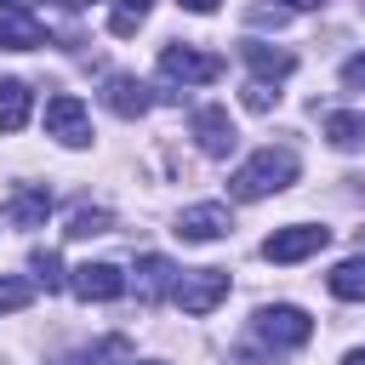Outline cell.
I'll list each match as a JSON object with an SVG mask.
<instances>
[{"instance_id": "28", "label": "cell", "mask_w": 365, "mask_h": 365, "mask_svg": "<svg viewBox=\"0 0 365 365\" xmlns=\"http://www.w3.org/2000/svg\"><path fill=\"white\" fill-rule=\"evenodd\" d=\"M143 365H165V359H143Z\"/></svg>"}, {"instance_id": "26", "label": "cell", "mask_w": 365, "mask_h": 365, "mask_svg": "<svg viewBox=\"0 0 365 365\" xmlns=\"http://www.w3.org/2000/svg\"><path fill=\"white\" fill-rule=\"evenodd\" d=\"M342 365H365V348H348V354H342Z\"/></svg>"}, {"instance_id": "12", "label": "cell", "mask_w": 365, "mask_h": 365, "mask_svg": "<svg viewBox=\"0 0 365 365\" xmlns=\"http://www.w3.org/2000/svg\"><path fill=\"white\" fill-rule=\"evenodd\" d=\"M177 291V268L160 257V251H148V257H137V302H160V297H171Z\"/></svg>"}, {"instance_id": "21", "label": "cell", "mask_w": 365, "mask_h": 365, "mask_svg": "<svg viewBox=\"0 0 365 365\" xmlns=\"http://www.w3.org/2000/svg\"><path fill=\"white\" fill-rule=\"evenodd\" d=\"M29 268H34V285H46V291H63V285H68V274H63L57 251H34V257H29Z\"/></svg>"}, {"instance_id": "24", "label": "cell", "mask_w": 365, "mask_h": 365, "mask_svg": "<svg viewBox=\"0 0 365 365\" xmlns=\"http://www.w3.org/2000/svg\"><path fill=\"white\" fill-rule=\"evenodd\" d=\"M342 80H348V86H354V91H365V51H359V57H348V63H342Z\"/></svg>"}, {"instance_id": "19", "label": "cell", "mask_w": 365, "mask_h": 365, "mask_svg": "<svg viewBox=\"0 0 365 365\" xmlns=\"http://www.w3.org/2000/svg\"><path fill=\"white\" fill-rule=\"evenodd\" d=\"M108 359H131V342L125 336H103L97 348H80V354H68L57 365H108Z\"/></svg>"}, {"instance_id": "5", "label": "cell", "mask_w": 365, "mask_h": 365, "mask_svg": "<svg viewBox=\"0 0 365 365\" xmlns=\"http://www.w3.org/2000/svg\"><path fill=\"white\" fill-rule=\"evenodd\" d=\"M46 137H57L63 148H86L91 143V114L74 91H57L46 97Z\"/></svg>"}, {"instance_id": "20", "label": "cell", "mask_w": 365, "mask_h": 365, "mask_svg": "<svg viewBox=\"0 0 365 365\" xmlns=\"http://www.w3.org/2000/svg\"><path fill=\"white\" fill-rule=\"evenodd\" d=\"M154 11V0H114V11H108V29L125 40V34H137L143 29V17Z\"/></svg>"}, {"instance_id": "22", "label": "cell", "mask_w": 365, "mask_h": 365, "mask_svg": "<svg viewBox=\"0 0 365 365\" xmlns=\"http://www.w3.org/2000/svg\"><path fill=\"white\" fill-rule=\"evenodd\" d=\"M29 302H34V285L17 279V274H6V279H0V314H17V308H29Z\"/></svg>"}, {"instance_id": "1", "label": "cell", "mask_w": 365, "mask_h": 365, "mask_svg": "<svg viewBox=\"0 0 365 365\" xmlns=\"http://www.w3.org/2000/svg\"><path fill=\"white\" fill-rule=\"evenodd\" d=\"M308 336H314V319H308L297 302H274V308H257V319H251V342L240 348V359L268 365V359L302 348Z\"/></svg>"}, {"instance_id": "18", "label": "cell", "mask_w": 365, "mask_h": 365, "mask_svg": "<svg viewBox=\"0 0 365 365\" xmlns=\"http://www.w3.org/2000/svg\"><path fill=\"white\" fill-rule=\"evenodd\" d=\"M114 228V211H103V205H74L68 211V240H91V234H108Z\"/></svg>"}, {"instance_id": "17", "label": "cell", "mask_w": 365, "mask_h": 365, "mask_svg": "<svg viewBox=\"0 0 365 365\" xmlns=\"http://www.w3.org/2000/svg\"><path fill=\"white\" fill-rule=\"evenodd\" d=\"M325 285H331V297H342V302H365V257L336 262V268L325 274Z\"/></svg>"}, {"instance_id": "8", "label": "cell", "mask_w": 365, "mask_h": 365, "mask_svg": "<svg viewBox=\"0 0 365 365\" xmlns=\"http://www.w3.org/2000/svg\"><path fill=\"white\" fill-rule=\"evenodd\" d=\"M234 228V217H228V205H217V200H205V205H188L182 217H177V240L182 245H211V240H222Z\"/></svg>"}, {"instance_id": "13", "label": "cell", "mask_w": 365, "mask_h": 365, "mask_svg": "<svg viewBox=\"0 0 365 365\" xmlns=\"http://www.w3.org/2000/svg\"><path fill=\"white\" fill-rule=\"evenodd\" d=\"M51 217V188L40 182V188H17L11 200H6V222L11 228H40Z\"/></svg>"}, {"instance_id": "2", "label": "cell", "mask_w": 365, "mask_h": 365, "mask_svg": "<svg viewBox=\"0 0 365 365\" xmlns=\"http://www.w3.org/2000/svg\"><path fill=\"white\" fill-rule=\"evenodd\" d=\"M297 182V154L279 143H268V148H257L234 177H228V194L234 200H268V194H279V188H291Z\"/></svg>"}, {"instance_id": "27", "label": "cell", "mask_w": 365, "mask_h": 365, "mask_svg": "<svg viewBox=\"0 0 365 365\" xmlns=\"http://www.w3.org/2000/svg\"><path fill=\"white\" fill-rule=\"evenodd\" d=\"M285 6H291V11H314L319 0H285Z\"/></svg>"}, {"instance_id": "25", "label": "cell", "mask_w": 365, "mask_h": 365, "mask_svg": "<svg viewBox=\"0 0 365 365\" xmlns=\"http://www.w3.org/2000/svg\"><path fill=\"white\" fill-rule=\"evenodd\" d=\"M177 6H182V11H200V17H205V11H217L222 0H177Z\"/></svg>"}, {"instance_id": "9", "label": "cell", "mask_w": 365, "mask_h": 365, "mask_svg": "<svg viewBox=\"0 0 365 365\" xmlns=\"http://www.w3.org/2000/svg\"><path fill=\"white\" fill-rule=\"evenodd\" d=\"M68 291H74L80 302H114V297L125 291V274H120V262H80V268L68 274Z\"/></svg>"}, {"instance_id": "16", "label": "cell", "mask_w": 365, "mask_h": 365, "mask_svg": "<svg viewBox=\"0 0 365 365\" xmlns=\"http://www.w3.org/2000/svg\"><path fill=\"white\" fill-rule=\"evenodd\" d=\"M34 108V91L23 80H0V131H23Z\"/></svg>"}, {"instance_id": "11", "label": "cell", "mask_w": 365, "mask_h": 365, "mask_svg": "<svg viewBox=\"0 0 365 365\" xmlns=\"http://www.w3.org/2000/svg\"><path fill=\"white\" fill-rule=\"evenodd\" d=\"M240 57L251 63V74H257L262 86H274V80H285V74L297 68V57H291L285 46H268V40H245V46H240Z\"/></svg>"}, {"instance_id": "15", "label": "cell", "mask_w": 365, "mask_h": 365, "mask_svg": "<svg viewBox=\"0 0 365 365\" xmlns=\"http://www.w3.org/2000/svg\"><path fill=\"white\" fill-rule=\"evenodd\" d=\"M325 143L342 148V154L365 148V114H359V108H331V114H325Z\"/></svg>"}, {"instance_id": "3", "label": "cell", "mask_w": 365, "mask_h": 365, "mask_svg": "<svg viewBox=\"0 0 365 365\" xmlns=\"http://www.w3.org/2000/svg\"><path fill=\"white\" fill-rule=\"evenodd\" d=\"M160 74H165L171 86H211V80L222 74V57H217V51H200V46L171 40V46H160Z\"/></svg>"}, {"instance_id": "14", "label": "cell", "mask_w": 365, "mask_h": 365, "mask_svg": "<svg viewBox=\"0 0 365 365\" xmlns=\"http://www.w3.org/2000/svg\"><path fill=\"white\" fill-rule=\"evenodd\" d=\"M0 46H6V51H34V46H46V29H40L29 11L0 6Z\"/></svg>"}, {"instance_id": "4", "label": "cell", "mask_w": 365, "mask_h": 365, "mask_svg": "<svg viewBox=\"0 0 365 365\" xmlns=\"http://www.w3.org/2000/svg\"><path fill=\"white\" fill-rule=\"evenodd\" d=\"M325 245H331V228H319V222H285V228H274L262 240V257L279 262V268H291V262H302V257H314Z\"/></svg>"}, {"instance_id": "10", "label": "cell", "mask_w": 365, "mask_h": 365, "mask_svg": "<svg viewBox=\"0 0 365 365\" xmlns=\"http://www.w3.org/2000/svg\"><path fill=\"white\" fill-rule=\"evenodd\" d=\"M103 103H108V114H120V120H143V114L154 108V91H148L137 74H108V80H103Z\"/></svg>"}, {"instance_id": "7", "label": "cell", "mask_w": 365, "mask_h": 365, "mask_svg": "<svg viewBox=\"0 0 365 365\" xmlns=\"http://www.w3.org/2000/svg\"><path fill=\"white\" fill-rule=\"evenodd\" d=\"M188 131H194L200 154H211V160L234 154V143H240V131H234V120H228V108H222V103H205V108H194Z\"/></svg>"}, {"instance_id": "23", "label": "cell", "mask_w": 365, "mask_h": 365, "mask_svg": "<svg viewBox=\"0 0 365 365\" xmlns=\"http://www.w3.org/2000/svg\"><path fill=\"white\" fill-rule=\"evenodd\" d=\"M240 97H245V108H257V114H268L279 91H274V86H262V80H245V91H240Z\"/></svg>"}, {"instance_id": "6", "label": "cell", "mask_w": 365, "mask_h": 365, "mask_svg": "<svg viewBox=\"0 0 365 365\" xmlns=\"http://www.w3.org/2000/svg\"><path fill=\"white\" fill-rule=\"evenodd\" d=\"M171 297H177L182 314L200 319V314H211V308L228 297V268H188V274H177V291H171Z\"/></svg>"}]
</instances>
